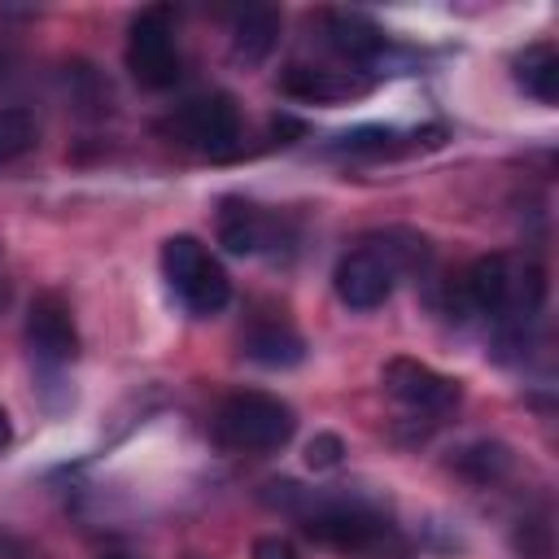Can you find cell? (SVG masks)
Returning a JSON list of instances; mask_svg holds the SVG:
<instances>
[{
	"label": "cell",
	"mask_w": 559,
	"mask_h": 559,
	"mask_svg": "<svg viewBox=\"0 0 559 559\" xmlns=\"http://www.w3.org/2000/svg\"><path fill=\"white\" fill-rule=\"evenodd\" d=\"M127 70L140 87L166 92L179 79V44H175V9L153 4L140 9L127 31Z\"/></svg>",
	"instance_id": "5b68a950"
},
{
	"label": "cell",
	"mask_w": 559,
	"mask_h": 559,
	"mask_svg": "<svg viewBox=\"0 0 559 559\" xmlns=\"http://www.w3.org/2000/svg\"><path fill=\"white\" fill-rule=\"evenodd\" d=\"M271 214L253 201H240V197H227L223 210H218V245L227 253H258L266 240H271Z\"/></svg>",
	"instance_id": "4fadbf2b"
},
{
	"label": "cell",
	"mask_w": 559,
	"mask_h": 559,
	"mask_svg": "<svg viewBox=\"0 0 559 559\" xmlns=\"http://www.w3.org/2000/svg\"><path fill=\"white\" fill-rule=\"evenodd\" d=\"M253 559H301V550L280 533H266L253 542Z\"/></svg>",
	"instance_id": "ffe728a7"
},
{
	"label": "cell",
	"mask_w": 559,
	"mask_h": 559,
	"mask_svg": "<svg viewBox=\"0 0 559 559\" xmlns=\"http://www.w3.org/2000/svg\"><path fill=\"white\" fill-rule=\"evenodd\" d=\"M280 92L306 105H341L371 92V79L358 70H323V66H288L280 74Z\"/></svg>",
	"instance_id": "8fae6325"
},
{
	"label": "cell",
	"mask_w": 559,
	"mask_h": 559,
	"mask_svg": "<svg viewBox=\"0 0 559 559\" xmlns=\"http://www.w3.org/2000/svg\"><path fill=\"white\" fill-rule=\"evenodd\" d=\"M9 437H13V428H9V415H4V406H0V450L9 445Z\"/></svg>",
	"instance_id": "44dd1931"
},
{
	"label": "cell",
	"mask_w": 559,
	"mask_h": 559,
	"mask_svg": "<svg viewBox=\"0 0 559 559\" xmlns=\"http://www.w3.org/2000/svg\"><path fill=\"white\" fill-rule=\"evenodd\" d=\"M26 345L44 367H70L79 358V328L61 293H39L26 310Z\"/></svg>",
	"instance_id": "9c48e42d"
},
{
	"label": "cell",
	"mask_w": 559,
	"mask_h": 559,
	"mask_svg": "<svg viewBox=\"0 0 559 559\" xmlns=\"http://www.w3.org/2000/svg\"><path fill=\"white\" fill-rule=\"evenodd\" d=\"M245 358H253L258 367H297L306 358V341L288 319H253L240 336Z\"/></svg>",
	"instance_id": "7c38bea8"
},
{
	"label": "cell",
	"mask_w": 559,
	"mask_h": 559,
	"mask_svg": "<svg viewBox=\"0 0 559 559\" xmlns=\"http://www.w3.org/2000/svg\"><path fill=\"white\" fill-rule=\"evenodd\" d=\"M35 140H39L35 114L22 109V105H0V166L26 157L35 148Z\"/></svg>",
	"instance_id": "e0dca14e"
},
{
	"label": "cell",
	"mask_w": 559,
	"mask_h": 559,
	"mask_svg": "<svg viewBox=\"0 0 559 559\" xmlns=\"http://www.w3.org/2000/svg\"><path fill=\"white\" fill-rule=\"evenodd\" d=\"M515 550H520L524 559H555L550 524H546V520H520V528H515Z\"/></svg>",
	"instance_id": "ac0fdd59"
},
{
	"label": "cell",
	"mask_w": 559,
	"mask_h": 559,
	"mask_svg": "<svg viewBox=\"0 0 559 559\" xmlns=\"http://www.w3.org/2000/svg\"><path fill=\"white\" fill-rule=\"evenodd\" d=\"M170 135L205 157H231L240 148V109L227 92H210L188 100L170 122Z\"/></svg>",
	"instance_id": "8992f818"
},
{
	"label": "cell",
	"mask_w": 559,
	"mask_h": 559,
	"mask_svg": "<svg viewBox=\"0 0 559 559\" xmlns=\"http://www.w3.org/2000/svg\"><path fill=\"white\" fill-rule=\"evenodd\" d=\"M280 26H284L280 9H266V4L245 9L236 17V31H231V57L240 66H262L280 44Z\"/></svg>",
	"instance_id": "5bb4252c"
},
{
	"label": "cell",
	"mask_w": 559,
	"mask_h": 559,
	"mask_svg": "<svg viewBox=\"0 0 559 559\" xmlns=\"http://www.w3.org/2000/svg\"><path fill=\"white\" fill-rule=\"evenodd\" d=\"M162 275L188 314L205 319L231 301V280H227L223 262L197 236H170L162 245Z\"/></svg>",
	"instance_id": "277c9868"
},
{
	"label": "cell",
	"mask_w": 559,
	"mask_h": 559,
	"mask_svg": "<svg viewBox=\"0 0 559 559\" xmlns=\"http://www.w3.org/2000/svg\"><path fill=\"white\" fill-rule=\"evenodd\" d=\"M393 284H397V266L371 240L358 245V249H349L336 262V271H332V288H336V297L349 310H376V306H384L393 297Z\"/></svg>",
	"instance_id": "ba28073f"
},
{
	"label": "cell",
	"mask_w": 559,
	"mask_h": 559,
	"mask_svg": "<svg viewBox=\"0 0 559 559\" xmlns=\"http://www.w3.org/2000/svg\"><path fill=\"white\" fill-rule=\"evenodd\" d=\"M297 524L310 542L349 555V559H411V542L367 502H314L297 511Z\"/></svg>",
	"instance_id": "6da1fadb"
},
{
	"label": "cell",
	"mask_w": 559,
	"mask_h": 559,
	"mask_svg": "<svg viewBox=\"0 0 559 559\" xmlns=\"http://www.w3.org/2000/svg\"><path fill=\"white\" fill-rule=\"evenodd\" d=\"M515 83L537 105H555L559 100V52H555L550 39H537L515 57Z\"/></svg>",
	"instance_id": "9a60e30c"
},
{
	"label": "cell",
	"mask_w": 559,
	"mask_h": 559,
	"mask_svg": "<svg viewBox=\"0 0 559 559\" xmlns=\"http://www.w3.org/2000/svg\"><path fill=\"white\" fill-rule=\"evenodd\" d=\"M450 467L472 480V485H498L507 472H511V450L502 441H472L463 450H454Z\"/></svg>",
	"instance_id": "2e32d148"
},
{
	"label": "cell",
	"mask_w": 559,
	"mask_h": 559,
	"mask_svg": "<svg viewBox=\"0 0 559 559\" xmlns=\"http://www.w3.org/2000/svg\"><path fill=\"white\" fill-rule=\"evenodd\" d=\"M467 301L489 314L502 328H524L542 301H546V275L533 258H515V253H485L472 262L467 280H463Z\"/></svg>",
	"instance_id": "7a4b0ae2"
},
{
	"label": "cell",
	"mask_w": 559,
	"mask_h": 559,
	"mask_svg": "<svg viewBox=\"0 0 559 559\" xmlns=\"http://www.w3.org/2000/svg\"><path fill=\"white\" fill-rule=\"evenodd\" d=\"M323 35H328V48L332 52H341L349 66H362V70L384 66V57L393 48L389 35L367 13H358V9H332V13H323Z\"/></svg>",
	"instance_id": "30bf717a"
},
{
	"label": "cell",
	"mask_w": 559,
	"mask_h": 559,
	"mask_svg": "<svg viewBox=\"0 0 559 559\" xmlns=\"http://www.w3.org/2000/svg\"><path fill=\"white\" fill-rule=\"evenodd\" d=\"M341 454H345V445H341V437H336V432H314V437H310V445H306V463H310L314 472L336 467V463H341Z\"/></svg>",
	"instance_id": "d6986e66"
},
{
	"label": "cell",
	"mask_w": 559,
	"mask_h": 559,
	"mask_svg": "<svg viewBox=\"0 0 559 559\" xmlns=\"http://www.w3.org/2000/svg\"><path fill=\"white\" fill-rule=\"evenodd\" d=\"M380 380H384V393L393 402H402L415 415H432V419L450 415L463 397L459 380H450V376H441V371H432L428 362H415V358H389Z\"/></svg>",
	"instance_id": "52a82bcc"
},
{
	"label": "cell",
	"mask_w": 559,
	"mask_h": 559,
	"mask_svg": "<svg viewBox=\"0 0 559 559\" xmlns=\"http://www.w3.org/2000/svg\"><path fill=\"white\" fill-rule=\"evenodd\" d=\"M4 297H9V288H4V275H0V306H4Z\"/></svg>",
	"instance_id": "7402d4cb"
},
{
	"label": "cell",
	"mask_w": 559,
	"mask_h": 559,
	"mask_svg": "<svg viewBox=\"0 0 559 559\" xmlns=\"http://www.w3.org/2000/svg\"><path fill=\"white\" fill-rule=\"evenodd\" d=\"M293 432H297V415L275 393L240 389V393L223 397L218 411H214V441L223 450H236V454L284 450L293 441Z\"/></svg>",
	"instance_id": "3957f363"
}]
</instances>
